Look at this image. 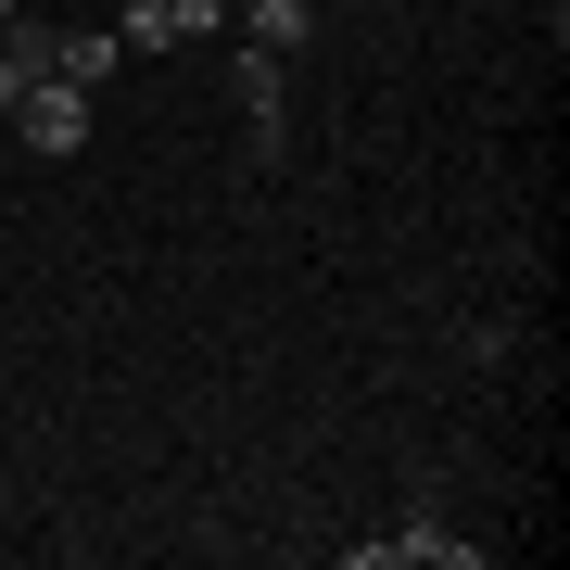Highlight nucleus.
<instances>
[{"label":"nucleus","mask_w":570,"mask_h":570,"mask_svg":"<svg viewBox=\"0 0 570 570\" xmlns=\"http://www.w3.org/2000/svg\"><path fill=\"white\" fill-rule=\"evenodd\" d=\"M228 115H242V153L254 165H279V140H292V63L242 39V63H228Z\"/></svg>","instance_id":"f257e3e1"},{"label":"nucleus","mask_w":570,"mask_h":570,"mask_svg":"<svg viewBox=\"0 0 570 570\" xmlns=\"http://www.w3.org/2000/svg\"><path fill=\"white\" fill-rule=\"evenodd\" d=\"M89 102H102V89H77V77H39L13 102V140L39 153V165H63V153H89Z\"/></svg>","instance_id":"f03ea898"},{"label":"nucleus","mask_w":570,"mask_h":570,"mask_svg":"<svg viewBox=\"0 0 570 570\" xmlns=\"http://www.w3.org/2000/svg\"><path fill=\"white\" fill-rule=\"evenodd\" d=\"M482 546L469 532H444V520H393V532H355L343 546V570H469Z\"/></svg>","instance_id":"7ed1b4c3"},{"label":"nucleus","mask_w":570,"mask_h":570,"mask_svg":"<svg viewBox=\"0 0 570 570\" xmlns=\"http://www.w3.org/2000/svg\"><path fill=\"white\" fill-rule=\"evenodd\" d=\"M216 26H228V0H127L115 39L127 51H190V39H216Z\"/></svg>","instance_id":"20e7f679"},{"label":"nucleus","mask_w":570,"mask_h":570,"mask_svg":"<svg viewBox=\"0 0 570 570\" xmlns=\"http://www.w3.org/2000/svg\"><path fill=\"white\" fill-rule=\"evenodd\" d=\"M39 77H51V26H26V13H13V26H0V127H13V102H26Z\"/></svg>","instance_id":"39448f33"},{"label":"nucleus","mask_w":570,"mask_h":570,"mask_svg":"<svg viewBox=\"0 0 570 570\" xmlns=\"http://www.w3.org/2000/svg\"><path fill=\"white\" fill-rule=\"evenodd\" d=\"M228 13H242V39H254V51H279V63L317 39V0H228Z\"/></svg>","instance_id":"423d86ee"},{"label":"nucleus","mask_w":570,"mask_h":570,"mask_svg":"<svg viewBox=\"0 0 570 570\" xmlns=\"http://www.w3.org/2000/svg\"><path fill=\"white\" fill-rule=\"evenodd\" d=\"M115 63H127V39H115V26H51V77H77V89H102Z\"/></svg>","instance_id":"0eeeda50"},{"label":"nucleus","mask_w":570,"mask_h":570,"mask_svg":"<svg viewBox=\"0 0 570 570\" xmlns=\"http://www.w3.org/2000/svg\"><path fill=\"white\" fill-rule=\"evenodd\" d=\"M532 13H546V39H558V26H570V0H532Z\"/></svg>","instance_id":"6e6552de"},{"label":"nucleus","mask_w":570,"mask_h":570,"mask_svg":"<svg viewBox=\"0 0 570 570\" xmlns=\"http://www.w3.org/2000/svg\"><path fill=\"white\" fill-rule=\"evenodd\" d=\"M13 13H26V0H0V26H13Z\"/></svg>","instance_id":"1a4fd4ad"}]
</instances>
